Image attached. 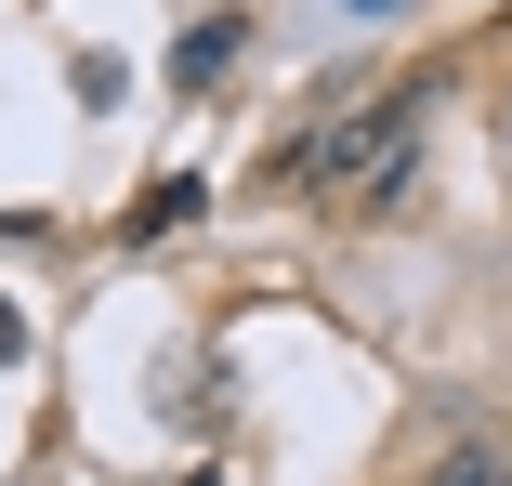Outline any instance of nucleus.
Wrapping results in <instances>:
<instances>
[{
	"label": "nucleus",
	"mask_w": 512,
	"mask_h": 486,
	"mask_svg": "<svg viewBox=\"0 0 512 486\" xmlns=\"http://www.w3.org/2000/svg\"><path fill=\"white\" fill-rule=\"evenodd\" d=\"M434 486H512V460H499V447H447V473H434Z\"/></svg>",
	"instance_id": "4"
},
{
	"label": "nucleus",
	"mask_w": 512,
	"mask_h": 486,
	"mask_svg": "<svg viewBox=\"0 0 512 486\" xmlns=\"http://www.w3.org/2000/svg\"><path fill=\"white\" fill-rule=\"evenodd\" d=\"M184 486H224V473H184Z\"/></svg>",
	"instance_id": "7"
},
{
	"label": "nucleus",
	"mask_w": 512,
	"mask_h": 486,
	"mask_svg": "<svg viewBox=\"0 0 512 486\" xmlns=\"http://www.w3.org/2000/svg\"><path fill=\"white\" fill-rule=\"evenodd\" d=\"M14 355H27V316H14V303H0V368H14Z\"/></svg>",
	"instance_id": "5"
},
{
	"label": "nucleus",
	"mask_w": 512,
	"mask_h": 486,
	"mask_svg": "<svg viewBox=\"0 0 512 486\" xmlns=\"http://www.w3.org/2000/svg\"><path fill=\"white\" fill-rule=\"evenodd\" d=\"M355 14H394V0H355Z\"/></svg>",
	"instance_id": "6"
},
{
	"label": "nucleus",
	"mask_w": 512,
	"mask_h": 486,
	"mask_svg": "<svg viewBox=\"0 0 512 486\" xmlns=\"http://www.w3.org/2000/svg\"><path fill=\"white\" fill-rule=\"evenodd\" d=\"M197 211H211V184H197V171H158V184H145V198L119 211V237H132V250H158V237H184Z\"/></svg>",
	"instance_id": "3"
},
{
	"label": "nucleus",
	"mask_w": 512,
	"mask_h": 486,
	"mask_svg": "<svg viewBox=\"0 0 512 486\" xmlns=\"http://www.w3.org/2000/svg\"><path fill=\"white\" fill-rule=\"evenodd\" d=\"M237 66H250V14H197L171 40V92H224Z\"/></svg>",
	"instance_id": "2"
},
{
	"label": "nucleus",
	"mask_w": 512,
	"mask_h": 486,
	"mask_svg": "<svg viewBox=\"0 0 512 486\" xmlns=\"http://www.w3.org/2000/svg\"><path fill=\"white\" fill-rule=\"evenodd\" d=\"M407 132H421V92H394V106H368V119H329L316 145H302V184H316V198H394Z\"/></svg>",
	"instance_id": "1"
}]
</instances>
